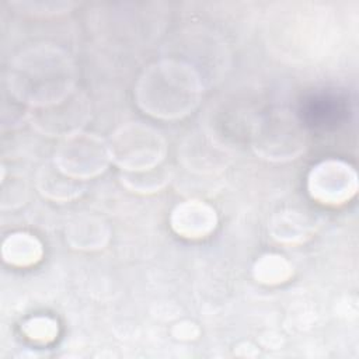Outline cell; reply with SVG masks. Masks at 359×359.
<instances>
[{"label": "cell", "mask_w": 359, "mask_h": 359, "mask_svg": "<svg viewBox=\"0 0 359 359\" xmlns=\"http://www.w3.org/2000/svg\"><path fill=\"white\" fill-rule=\"evenodd\" d=\"M76 76L67 52L53 45H36L22 50L10 63L7 86L17 101L28 108H38L73 93Z\"/></svg>", "instance_id": "cell-1"}, {"label": "cell", "mask_w": 359, "mask_h": 359, "mask_svg": "<svg viewBox=\"0 0 359 359\" xmlns=\"http://www.w3.org/2000/svg\"><path fill=\"white\" fill-rule=\"evenodd\" d=\"M201 95L202 83L196 70L175 59L150 65L135 86L137 107L147 115L164 121L189 115L198 107Z\"/></svg>", "instance_id": "cell-2"}, {"label": "cell", "mask_w": 359, "mask_h": 359, "mask_svg": "<svg viewBox=\"0 0 359 359\" xmlns=\"http://www.w3.org/2000/svg\"><path fill=\"white\" fill-rule=\"evenodd\" d=\"M111 160L122 171H140L163 164L167 143L161 133L140 122L119 126L107 140Z\"/></svg>", "instance_id": "cell-3"}, {"label": "cell", "mask_w": 359, "mask_h": 359, "mask_svg": "<svg viewBox=\"0 0 359 359\" xmlns=\"http://www.w3.org/2000/svg\"><path fill=\"white\" fill-rule=\"evenodd\" d=\"M252 149L258 157L269 161L297 158L306 149L304 128L290 112H271L255 123Z\"/></svg>", "instance_id": "cell-4"}, {"label": "cell", "mask_w": 359, "mask_h": 359, "mask_svg": "<svg viewBox=\"0 0 359 359\" xmlns=\"http://www.w3.org/2000/svg\"><path fill=\"white\" fill-rule=\"evenodd\" d=\"M112 163L105 139L79 132L60 140L53 164L66 175L86 181L102 174Z\"/></svg>", "instance_id": "cell-5"}, {"label": "cell", "mask_w": 359, "mask_h": 359, "mask_svg": "<svg viewBox=\"0 0 359 359\" xmlns=\"http://www.w3.org/2000/svg\"><path fill=\"white\" fill-rule=\"evenodd\" d=\"M90 115V101L79 90L53 104L27 109V119L35 130L45 136L62 139L81 132Z\"/></svg>", "instance_id": "cell-6"}, {"label": "cell", "mask_w": 359, "mask_h": 359, "mask_svg": "<svg viewBox=\"0 0 359 359\" xmlns=\"http://www.w3.org/2000/svg\"><path fill=\"white\" fill-rule=\"evenodd\" d=\"M310 196L328 206L344 205L358 191V175L352 165L341 160H325L314 165L307 177Z\"/></svg>", "instance_id": "cell-7"}, {"label": "cell", "mask_w": 359, "mask_h": 359, "mask_svg": "<svg viewBox=\"0 0 359 359\" xmlns=\"http://www.w3.org/2000/svg\"><path fill=\"white\" fill-rule=\"evenodd\" d=\"M170 226L184 238L198 240L209 236L217 226L216 210L206 202L189 199L178 203L170 215Z\"/></svg>", "instance_id": "cell-8"}, {"label": "cell", "mask_w": 359, "mask_h": 359, "mask_svg": "<svg viewBox=\"0 0 359 359\" xmlns=\"http://www.w3.org/2000/svg\"><path fill=\"white\" fill-rule=\"evenodd\" d=\"M109 240L108 224L93 215H79L66 227V241L72 248L94 251L102 248Z\"/></svg>", "instance_id": "cell-9"}, {"label": "cell", "mask_w": 359, "mask_h": 359, "mask_svg": "<svg viewBox=\"0 0 359 359\" xmlns=\"http://www.w3.org/2000/svg\"><path fill=\"white\" fill-rule=\"evenodd\" d=\"M36 188L39 194L50 201L67 202L79 198L84 189V181L74 180L63 174L53 163L39 170L36 177Z\"/></svg>", "instance_id": "cell-10"}, {"label": "cell", "mask_w": 359, "mask_h": 359, "mask_svg": "<svg viewBox=\"0 0 359 359\" xmlns=\"http://www.w3.org/2000/svg\"><path fill=\"white\" fill-rule=\"evenodd\" d=\"M43 248L41 241L25 231L8 234L1 244V258L6 264L27 268L41 261Z\"/></svg>", "instance_id": "cell-11"}, {"label": "cell", "mask_w": 359, "mask_h": 359, "mask_svg": "<svg viewBox=\"0 0 359 359\" xmlns=\"http://www.w3.org/2000/svg\"><path fill=\"white\" fill-rule=\"evenodd\" d=\"M269 231L279 243L296 244L310 237L311 224L302 213L294 210H283L272 217Z\"/></svg>", "instance_id": "cell-12"}, {"label": "cell", "mask_w": 359, "mask_h": 359, "mask_svg": "<svg viewBox=\"0 0 359 359\" xmlns=\"http://www.w3.org/2000/svg\"><path fill=\"white\" fill-rule=\"evenodd\" d=\"M121 182L129 191L136 194H153L163 189L171 178L170 167L156 165L140 171H121Z\"/></svg>", "instance_id": "cell-13"}, {"label": "cell", "mask_w": 359, "mask_h": 359, "mask_svg": "<svg viewBox=\"0 0 359 359\" xmlns=\"http://www.w3.org/2000/svg\"><path fill=\"white\" fill-rule=\"evenodd\" d=\"M252 275L262 285H280L293 275V265L279 254H264L255 261Z\"/></svg>", "instance_id": "cell-14"}, {"label": "cell", "mask_w": 359, "mask_h": 359, "mask_svg": "<svg viewBox=\"0 0 359 359\" xmlns=\"http://www.w3.org/2000/svg\"><path fill=\"white\" fill-rule=\"evenodd\" d=\"M24 334L35 342H50L57 335V323L49 317H34L22 325Z\"/></svg>", "instance_id": "cell-15"}, {"label": "cell", "mask_w": 359, "mask_h": 359, "mask_svg": "<svg viewBox=\"0 0 359 359\" xmlns=\"http://www.w3.org/2000/svg\"><path fill=\"white\" fill-rule=\"evenodd\" d=\"M14 6L35 15H55L69 11L74 4L69 1H15Z\"/></svg>", "instance_id": "cell-16"}]
</instances>
